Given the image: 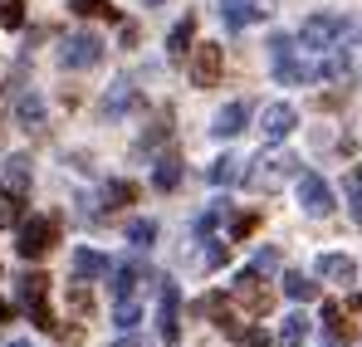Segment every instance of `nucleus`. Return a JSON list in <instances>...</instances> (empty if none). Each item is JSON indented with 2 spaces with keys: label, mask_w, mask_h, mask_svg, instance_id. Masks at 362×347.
<instances>
[{
  "label": "nucleus",
  "mask_w": 362,
  "mask_h": 347,
  "mask_svg": "<svg viewBox=\"0 0 362 347\" xmlns=\"http://www.w3.org/2000/svg\"><path fill=\"white\" fill-rule=\"evenodd\" d=\"M348 35H353V20H343V15H313V20H303L299 45L313 49V54H328V49H338Z\"/></svg>",
  "instance_id": "nucleus-1"
},
{
  "label": "nucleus",
  "mask_w": 362,
  "mask_h": 347,
  "mask_svg": "<svg viewBox=\"0 0 362 347\" xmlns=\"http://www.w3.org/2000/svg\"><path fill=\"white\" fill-rule=\"evenodd\" d=\"M54 240H59V225L49 216H30V220H20L15 249H20V259H45L54 249Z\"/></svg>",
  "instance_id": "nucleus-2"
},
{
  "label": "nucleus",
  "mask_w": 362,
  "mask_h": 347,
  "mask_svg": "<svg viewBox=\"0 0 362 347\" xmlns=\"http://www.w3.org/2000/svg\"><path fill=\"white\" fill-rule=\"evenodd\" d=\"M15 293H20L30 323L49 333V328H54V318H49V279H45V274H20V279H15Z\"/></svg>",
  "instance_id": "nucleus-3"
},
{
  "label": "nucleus",
  "mask_w": 362,
  "mask_h": 347,
  "mask_svg": "<svg viewBox=\"0 0 362 347\" xmlns=\"http://www.w3.org/2000/svg\"><path fill=\"white\" fill-rule=\"evenodd\" d=\"M294 167H299V162H294L289 152H264V157L255 162V172L245 176V181H250L255 191H279V186L294 176Z\"/></svg>",
  "instance_id": "nucleus-4"
},
{
  "label": "nucleus",
  "mask_w": 362,
  "mask_h": 347,
  "mask_svg": "<svg viewBox=\"0 0 362 347\" xmlns=\"http://www.w3.org/2000/svg\"><path fill=\"white\" fill-rule=\"evenodd\" d=\"M98 59H103V40L88 35V30L69 35V40L59 45V64H64V69H93Z\"/></svg>",
  "instance_id": "nucleus-5"
},
{
  "label": "nucleus",
  "mask_w": 362,
  "mask_h": 347,
  "mask_svg": "<svg viewBox=\"0 0 362 347\" xmlns=\"http://www.w3.org/2000/svg\"><path fill=\"white\" fill-rule=\"evenodd\" d=\"M269 49H274L269 64H274V78H279V83H289V88H294V83L308 78V69L299 64V49H294V40H289V35H274V40H269Z\"/></svg>",
  "instance_id": "nucleus-6"
},
{
  "label": "nucleus",
  "mask_w": 362,
  "mask_h": 347,
  "mask_svg": "<svg viewBox=\"0 0 362 347\" xmlns=\"http://www.w3.org/2000/svg\"><path fill=\"white\" fill-rule=\"evenodd\" d=\"M221 15L230 30H250V25H264L274 15V0H221Z\"/></svg>",
  "instance_id": "nucleus-7"
},
{
  "label": "nucleus",
  "mask_w": 362,
  "mask_h": 347,
  "mask_svg": "<svg viewBox=\"0 0 362 347\" xmlns=\"http://www.w3.org/2000/svg\"><path fill=\"white\" fill-rule=\"evenodd\" d=\"M221 69H226V49L221 45H196V54H191V83L196 88H216Z\"/></svg>",
  "instance_id": "nucleus-8"
},
{
  "label": "nucleus",
  "mask_w": 362,
  "mask_h": 347,
  "mask_svg": "<svg viewBox=\"0 0 362 347\" xmlns=\"http://www.w3.org/2000/svg\"><path fill=\"white\" fill-rule=\"evenodd\" d=\"M157 333H162V343H167V347L181 343V293H177V284H172V279L162 284V303H157Z\"/></svg>",
  "instance_id": "nucleus-9"
},
{
  "label": "nucleus",
  "mask_w": 362,
  "mask_h": 347,
  "mask_svg": "<svg viewBox=\"0 0 362 347\" xmlns=\"http://www.w3.org/2000/svg\"><path fill=\"white\" fill-rule=\"evenodd\" d=\"M294 127H299V108H294V103H264V113H259V132H264L269 142H284Z\"/></svg>",
  "instance_id": "nucleus-10"
},
{
  "label": "nucleus",
  "mask_w": 362,
  "mask_h": 347,
  "mask_svg": "<svg viewBox=\"0 0 362 347\" xmlns=\"http://www.w3.org/2000/svg\"><path fill=\"white\" fill-rule=\"evenodd\" d=\"M299 206L308 216H328V211H333V186L318 172H303L299 176Z\"/></svg>",
  "instance_id": "nucleus-11"
},
{
  "label": "nucleus",
  "mask_w": 362,
  "mask_h": 347,
  "mask_svg": "<svg viewBox=\"0 0 362 347\" xmlns=\"http://www.w3.org/2000/svg\"><path fill=\"white\" fill-rule=\"evenodd\" d=\"M255 284H259V274H255V269H245L240 279H235V298H240L245 303V313H255V318H259V313H269V293L264 289H255Z\"/></svg>",
  "instance_id": "nucleus-12"
},
{
  "label": "nucleus",
  "mask_w": 362,
  "mask_h": 347,
  "mask_svg": "<svg viewBox=\"0 0 362 347\" xmlns=\"http://www.w3.org/2000/svg\"><path fill=\"white\" fill-rule=\"evenodd\" d=\"M245 122H250V103H240V98H235V103H226V108L216 113L211 132H216V137H240Z\"/></svg>",
  "instance_id": "nucleus-13"
},
{
  "label": "nucleus",
  "mask_w": 362,
  "mask_h": 347,
  "mask_svg": "<svg viewBox=\"0 0 362 347\" xmlns=\"http://www.w3.org/2000/svg\"><path fill=\"white\" fill-rule=\"evenodd\" d=\"M15 122H20L25 132H40V127H45V98H40L35 88H25V93L15 98Z\"/></svg>",
  "instance_id": "nucleus-14"
},
{
  "label": "nucleus",
  "mask_w": 362,
  "mask_h": 347,
  "mask_svg": "<svg viewBox=\"0 0 362 347\" xmlns=\"http://www.w3.org/2000/svg\"><path fill=\"white\" fill-rule=\"evenodd\" d=\"M318 279H333V284H353L358 279V264L348 254H318Z\"/></svg>",
  "instance_id": "nucleus-15"
},
{
  "label": "nucleus",
  "mask_w": 362,
  "mask_h": 347,
  "mask_svg": "<svg viewBox=\"0 0 362 347\" xmlns=\"http://www.w3.org/2000/svg\"><path fill=\"white\" fill-rule=\"evenodd\" d=\"M137 103V93H132V83L127 78H118L113 88H108V98H103V117H122L127 108Z\"/></svg>",
  "instance_id": "nucleus-16"
},
{
  "label": "nucleus",
  "mask_w": 362,
  "mask_h": 347,
  "mask_svg": "<svg viewBox=\"0 0 362 347\" xmlns=\"http://www.w3.org/2000/svg\"><path fill=\"white\" fill-rule=\"evenodd\" d=\"M74 274L78 279H103L108 274V259L98 249H74Z\"/></svg>",
  "instance_id": "nucleus-17"
},
{
  "label": "nucleus",
  "mask_w": 362,
  "mask_h": 347,
  "mask_svg": "<svg viewBox=\"0 0 362 347\" xmlns=\"http://www.w3.org/2000/svg\"><path fill=\"white\" fill-rule=\"evenodd\" d=\"M191 40H196V20L186 15V20H177V25H172V35H167V54H172V59L191 54Z\"/></svg>",
  "instance_id": "nucleus-18"
},
{
  "label": "nucleus",
  "mask_w": 362,
  "mask_h": 347,
  "mask_svg": "<svg viewBox=\"0 0 362 347\" xmlns=\"http://www.w3.org/2000/svg\"><path fill=\"white\" fill-rule=\"evenodd\" d=\"M152 186H157V191H177V186H181V157H157V167H152Z\"/></svg>",
  "instance_id": "nucleus-19"
},
{
  "label": "nucleus",
  "mask_w": 362,
  "mask_h": 347,
  "mask_svg": "<svg viewBox=\"0 0 362 347\" xmlns=\"http://www.w3.org/2000/svg\"><path fill=\"white\" fill-rule=\"evenodd\" d=\"M303 338H308V318H303V313H289V318L279 323V338H274V343L279 347H303Z\"/></svg>",
  "instance_id": "nucleus-20"
},
{
  "label": "nucleus",
  "mask_w": 362,
  "mask_h": 347,
  "mask_svg": "<svg viewBox=\"0 0 362 347\" xmlns=\"http://www.w3.org/2000/svg\"><path fill=\"white\" fill-rule=\"evenodd\" d=\"M0 186H10V191L30 196V157H10V162H5V181H0Z\"/></svg>",
  "instance_id": "nucleus-21"
},
{
  "label": "nucleus",
  "mask_w": 362,
  "mask_h": 347,
  "mask_svg": "<svg viewBox=\"0 0 362 347\" xmlns=\"http://www.w3.org/2000/svg\"><path fill=\"white\" fill-rule=\"evenodd\" d=\"M132 201H137V186H132V181H108V186H103V206H108V211L132 206Z\"/></svg>",
  "instance_id": "nucleus-22"
},
{
  "label": "nucleus",
  "mask_w": 362,
  "mask_h": 347,
  "mask_svg": "<svg viewBox=\"0 0 362 347\" xmlns=\"http://www.w3.org/2000/svg\"><path fill=\"white\" fill-rule=\"evenodd\" d=\"M137 279H142V264H118V274H113V293H118V303L137 293Z\"/></svg>",
  "instance_id": "nucleus-23"
},
{
  "label": "nucleus",
  "mask_w": 362,
  "mask_h": 347,
  "mask_svg": "<svg viewBox=\"0 0 362 347\" xmlns=\"http://www.w3.org/2000/svg\"><path fill=\"white\" fill-rule=\"evenodd\" d=\"M20 191H10V186H0V230H10V225H20Z\"/></svg>",
  "instance_id": "nucleus-24"
},
{
  "label": "nucleus",
  "mask_w": 362,
  "mask_h": 347,
  "mask_svg": "<svg viewBox=\"0 0 362 347\" xmlns=\"http://www.w3.org/2000/svg\"><path fill=\"white\" fill-rule=\"evenodd\" d=\"M240 176H245L240 157H221V162H211V181H216V186H230V181H240Z\"/></svg>",
  "instance_id": "nucleus-25"
},
{
  "label": "nucleus",
  "mask_w": 362,
  "mask_h": 347,
  "mask_svg": "<svg viewBox=\"0 0 362 347\" xmlns=\"http://www.w3.org/2000/svg\"><path fill=\"white\" fill-rule=\"evenodd\" d=\"M323 328H328L338 343H348V338H353V328H348V318H343V308H338V303H323Z\"/></svg>",
  "instance_id": "nucleus-26"
},
{
  "label": "nucleus",
  "mask_w": 362,
  "mask_h": 347,
  "mask_svg": "<svg viewBox=\"0 0 362 347\" xmlns=\"http://www.w3.org/2000/svg\"><path fill=\"white\" fill-rule=\"evenodd\" d=\"M284 293L299 298V303H308V298H318V284H313L308 274H284Z\"/></svg>",
  "instance_id": "nucleus-27"
},
{
  "label": "nucleus",
  "mask_w": 362,
  "mask_h": 347,
  "mask_svg": "<svg viewBox=\"0 0 362 347\" xmlns=\"http://www.w3.org/2000/svg\"><path fill=\"white\" fill-rule=\"evenodd\" d=\"M348 211H353V220L362 225V167L348 172Z\"/></svg>",
  "instance_id": "nucleus-28"
},
{
  "label": "nucleus",
  "mask_w": 362,
  "mask_h": 347,
  "mask_svg": "<svg viewBox=\"0 0 362 347\" xmlns=\"http://www.w3.org/2000/svg\"><path fill=\"white\" fill-rule=\"evenodd\" d=\"M0 25L5 30H20L25 25V0H0Z\"/></svg>",
  "instance_id": "nucleus-29"
},
{
  "label": "nucleus",
  "mask_w": 362,
  "mask_h": 347,
  "mask_svg": "<svg viewBox=\"0 0 362 347\" xmlns=\"http://www.w3.org/2000/svg\"><path fill=\"white\" fill-rule=\"evenodd\" d=\"M127 240H132L137 249H147V245L157 240V225H152V220H132V225H127Z\"/></svg>",
  "instance_id": "nucleus-30"
},
{
  "label": "nucleus",
  "mask_w": 362,
  "mask_h": 347,
  "mask_svg": "<svg viewBox=\"0 0 362 347\" xmlns=\"http://www.w3.org/2000/svg\"><path fill=\"white\" fill-rule=\"evenodd\" d=\"M69 10H74V15H83V20H88V15H118L108 0H69Z\"/></svg>",
  "instance_id": "nucleus-31"
},
{
  "label": "nucleus",
  "mask_w": 362,
  "mask_h": 347,
  "mask_svg": "<svg viewBox=\"0 0 362 347\" xmlns=\"http://www.w3.org/2000/svg\"><path fill=\"white\" fill-rule=\"evenodd\" d=\"M206 245H211V249H201V269H221V264H226V245H221V240H206Z\"/></svg>",
  "instance_id": "nucleus-32"
},
{
  "label": "nucleus",
  "mask_w": 362,
  "mask_h": 347,
  "mask_svg": "<svg viewBox=\"0 0 362 347\" xmlns=\"http://www.w3.org/2000/svg\"><path fill=\"white\" fill-rule=\"evenodd\" d=\"M250 269H255V274H274V269H279V249H269V245H264V249L255 254V264H250Z\"/></svg>",
  "instance_id": "nucleus-33"
},
{
  "label": "nucleus",
  "mask_w": 362,
  "mask_h": 347,
  "mask_svg": "<svg viewBox=\"0 0 362 347\" xmlns=\"http://www.w3.org/2000/svg\"><path fill=\"white\" fill-rule=\"evenodd\" d=\"M221 216H226V206L216 201V206H211V211H206V216L196 220V235H211V230H216V225H221Z\"/></svg>",
  "instance_id": "nucleus-34"
},
{
  "label": "nucleus",
  "mask_w": 362,
  "mask_h": 347,
  "mask_svg": "<svg viewBox=\"0 0 362 347\" xmlns=\"http://www.w3.org/2000/svg\"><path fill=\"white\" fill-rule=\"evenodd\" d=\"M137 318H142V313H137V303H132V298H122V303H118V328H137Z\"/></svg>",
  "instance_id": "nucleus-35"
},
{
  "label": "nucleus",
  "mask_w": 362,
  "mask_h": 347,
  "mask_svg": "<svg viewBox=\"0 0 362 347\" xmlns=\"http://www.w3.org/2000/svg\"><path fill=\"white\" fill-rule=\"evenodd\" d=\"M69 303H74V313H88V293L83 289H69Z\"/></svg>",
  "instance_id": "nucleus-36"
},
{
  "label": "nucleus",
  "mask_w": 362,
  "mask_h": 347,
  "mask_svg": "<svg viewBox=\"0 0 362 347\" xmlns=\"http://www.w3.org/2000/svg\"><path fill=\"white\" fill-rule=\"evenodd\" d=\"M10 313H15V308H10V303H0V323H5V318H10Z\"/></svg>",
  "instance_id": "nucleus-37"
},
{
  "label": "nucleus",
  "mask_w": 362,
  "mask_h": 347,
  "mask_svg": "<svg viewBox=\"0 0 362 347\" xmlns=\"http://www.w3.org/2000/svg\"><path fill=\"white\" fill-rule=\"evenodd\" d=\"M10 347H30V343H10Z\"/></svg>",
  "instance_id": "nucleus-38"
},
{
  "label": "nucleus",
  "mask_w": 362,
  "mask_h": 347,
  "mask_svg": "<svg viewBox=\"0 0 362 347\" xmlns=\"http://www.w3.org/2000/svg\"><path fill=\"white\" fill-rule=\"evenodd\" d=\"M147 5H162V0H147Z\"/></svg>",
  "instance_id": "nucleus-39"
},
{
  "label": "nucleus",
  "mask_w": 362,
  "mask_h": 347,
  "mask_svg": "<svg viewBox=\"0 0 362 347\" xmlns=\"http://www.w3.org/2000/svg\"><path fill=\"white\" fill-rule=\"evenodd\" d=\"M358 308H362V293H358Z\"/></svg>",
  "instance_id": "nucleus-40"
},
{
  "label": "nucleus",
  "mask_w": 362,
  "mask_h": 347,
  "mask_svg": "<svg viewBox=\"0 0 362 347\" xmlns=\"http://www.w3.org/2000/svg\"><path fill=\"white\" fill-rule=\"evenodd\" d=\"M255 347H264V343H255Z\"/></svg>",
  "instance_id": "nucleus-41"
}]
</instances>
